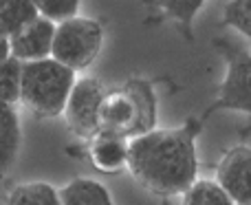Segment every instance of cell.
<instances>
[{
    "label": "cell",
    "instance_id": "8",
    "mask_svg": "<svg viewBox=\"0 0 251 205\" xmlns=\"http://www.w3.org/2000/svg\"><path fill=\"white\" fill-rule=\"evenodd\" d=\"M53 33H55V25L49 22L47 18H35L26 26H22L18 33L9 38V51L11 57L20 62H35L51 57V44Z\"/></svg>",
    "mask_w": 251,
    "mask_h": 205
},
{
    "label": "cell",
    "instance_id": "15",
    "mask_svg": "<svg viewBox=\"0 0 251 205\" xmlns=\"http://www.w3.org/2000/svg\"><path fill=\"white\" fill-rule=\"evenodd\" d=\"M20 79L22 62L16 57H7L0 62V104L13 106L20 102Z\"/></svg>",
    "mask_w": 251,
    "mask_h": 205
},
{
    "label": "cell",
    "instance_id": "3",
    "mask_svg": "<svg viewBox=\"0 0 251 205\" xmlns=\"http://www.w3.org/2000/svg\"><path fill=\"white\" fill-rule=\"evenodd\" d=\"M75 84V71L53 57L22 62L20 102L38 117H57L64 113L69 93Z\"/></svg>",
    "mask_w": 251,
    "mask_h": 205
},
{
    "label": "cell",
    "instance_id": "6",
    "mask_svg": "<svg viewBox=\"0 0 251 205\" xmlns=\"http://www.w3.org/2000/svg\"><path fill=\"white\" fill-rule=\"evenodd\" d=\"M216 183L234 205H251V148L236 146L227 150L216 168Z\"/></svg>",
    "mask_w": 251,
    "mask_h": 205
},
{
    "label": "cell",
    "instance_id": "9",
    "mask_svg": "<svg viewBox=\"0 0 251 205\" xmlns=\"http://www.w3.org/2000/svg\"><path fill=\"white\" fill-rule=\"evenodd\" d=\"M91 159L97 170L101 172H119L126 168L128 159V141L113 132H100L93 137Z\"/></svg>",
    "mask_w": 251,
    "mask_h": 205
},
{
    "label": "cell",
    "instance_id": "1",
    "mask_svg": "<svg viewBox=\"0 0 251 205\" xmlns=\"http://www.w3.org/2000/svg\"><path fill=\"white\" fill-rule=\"evenodd\" d=\"M199 122H187L181 128H154L132 137L128 139L126 168L150 192L163 197L183 194L199 179Z\"/></svg>",
    "mask_w": 251,
    "mask_h": 205
},
{
    "label": "cell",
    "instance_id": "11",
    "mask_svg": "<svg viewBox=\"0 0 251 205\" xmlns=\"http://www.w3.org/2000/svg\"><path fill=\"white\" fill-rule=\"evenodd\" d=\"M60 205H113V197L95 179H73L57 192Z\"/></svg>",
    "mask_w": 251,
    "mask_h": 205
},
{
    "label": "cell",
    "instance_id": "7",
    "mask_svg": "<svg viewBox=\"0 0 251 205\" xmlns=\"http://www.w3.org/2000/svg\"><path fill=\"white\" fill-rule=\"evenodd\" d=\"M216 108L251 115V53L231 51L225 79L218 91Z\"/></svg>",
    "mask_w": 251,
    "mask_h": 205
},
{
    "label": "cell",
    "instance_id": "12",
    "mask_svg": "<svg viewBox=\"0 0 251 205\" xmlns=\"http://www.w3.org/2000/svg\"><path fill=\"white\" fill-rule=\"evenodd\" d=\"M38 18L31 0H0V35L11 38L13 33Z\"/></svg>",
    "mask_w": 251,
    "mask_h": 205
},
{
    "label": "cell",
    "instance_id": "4",
    "mask_svg": "<svg viewBox=\"0 0 251 205\" xmlns=\"http://www.w3.org/2000/svg\"><path fill=\"white\" fill-rule=\"evenodd\" d=\"M101 42H104V31L100 22L75 16L55 25L51 57L77 73L95 62Z\"/></svg>",
    "mask_w": 251,
    "mask_h": 205
},
{
    "label": "cell",
    "instance_id": "17",
    "mask_svg": "<svg viewBox=\"0 0 251 205\" xmlns=\"http://www.w3.org/2000/svg\"><path fill=\"white\" fill-rule=\"evenodd\" d=\"M223 18L229 26L251 38V0H229L225 4Z\"/></svg>",
    "mask_w": 251,
    "mask_h": 205
},
{
    "label": "cell",
    "instance_id": "13",
    "mask_svg": "<svg viewBox=\"0 0 251 205\" xmlns=\"http://www.w3.org/2000/svg\"><path fill=\"white\" fill-rule=\"evenodd\" d=\"M4 205H60V197L53 185L44 181L20 183L7 194Z\"/></svg>",
    "mask_w": 251,
    "mask_h": 205
},
{
    "label": "cell",
    "instance_id": "18",
    "mask_svg": "<svg viewBox=\"0 0 251 205\" xmlns=\"http://www.w3.org/2000/svg\"><path fill=\"white\" fill-rule=\"evenodd\" d=\"M156 2L174 20L183 22V25H192V20L199 13V9L203 7L205 0H156Z\"/></svg>",
    "mask_w": 251,
    "mask_h": 205
},
{
    "label": "cell",
    "instance_id": "14",
    "mask_svg": "<svg viewBox=\"0 0 251 205\" xmlns=\"http://www.w3.org/2000/svg\"><path fill=\"white\" fill-rule=\"evenodd\" d=\"M183 205H234L225 190L209 179H196L183 192Z\"/></svg>",
    "mask_w": 251,
    "mask_h": 205
},
{
    "label": "cell",
    "instance_id": "2",
    "mask_svg": "<svg viewBox=\"0 0 251 205\" xmlns=\"http://www.w3.org/2000/svg\"><path fill=\"white\" fill-rule=\"evenodd\" d=\"M156 102L150 84L141 79L128 82L122 91L106 93L100 110V132L119 137H139L154 130Z\"/></svg>",
    "mask_w": 251,
    "mask_h": 205
},
{
    "label": "cell",
    "instance_id": "5",
    "mask_svg": "<svg viewBox=\"0 0 251 205\" xmlns=\"http://www.w3.org/2000/svg\"><path fill=\"white\" fill-rule=\"evenodd\" d=\"M104 97V86L95 77L75 79L62 115L66 117L69 128L77 137L93 139L95 135H100V110Z\"/></svg>",
    "mask_w": 251,
    "mask_h": 205
},
{
    "label": "cell",
    "instance_id": "16",
    "mask_svg": "<svg viewBox=\"0 0 251 205\" xmlns=\"http://www.w3.org/2000/svg\"><path fill=\"white\" fill-rule=\"evenodd\" d=\"M31 2L40 18H47L53 25L75 18L79 9V0H31Z\"/></svg>",
    "mask_w": 251,
    "mask_h": 205
},
{
    "label": "cell",
    "instance_id": "10",
    "mask_svg": "<svg viewBox=\"0 0 251 205\" xmlns=\"http://www.w3.org/2000/svg\"><path fill=\"white\" fill-rule=\"evenodd\" d=\"M20 139V119H18L13 106L0 104V177L16 161Z\"/></svg>",
    "mask_w": 251,
    "mask_h": 205
},
{
    "label": "cell",
    "instance_id": "19",
    "mask_svg": "<svg viewBox=\"0 0 251 205\" xmlns=\"http://www.w3.org/2000/svg\"><path fill=\"white\" fill-rule=\"evenodd\" d=\"M7 57H11V51H9V40L0 35V62H4Z\"/></svg>",
    "mask_w": 251,
    "mask_h": 205
}]
</instances>
